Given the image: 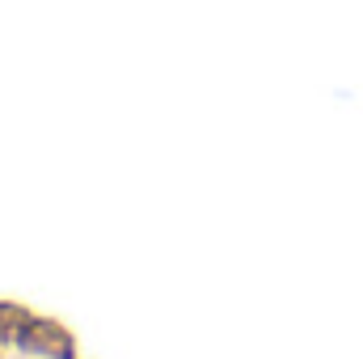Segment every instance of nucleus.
<instances>
[{
  "label": "nucleus",
  "instance_id": "1",
  "mask_svg": "<svg viewBox=\"0 0 363 359\" xmlns=\"http://www.w3.org/2000/svg\"><path fill=\"white\" fill-rule=\"evenodd\" d=\"M0 338H4V343H17V347H26V351H38V355L72 359V338H68L55 321L30 317V313L17 309V304H0Z\"/></svg>",
  "mask_w": 363,
  "mask_h": 359
}]
</instances>
